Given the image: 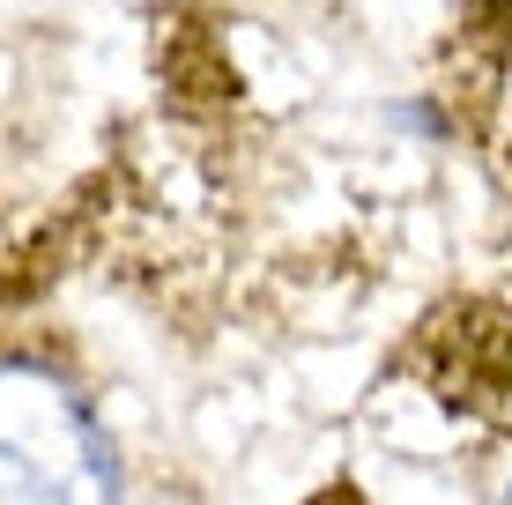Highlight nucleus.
Segmentation results:
<instances>
[{
	"label": "nucleus",
	"mask_w": 512,
	"mask_h": 505,
	"mask_svg": "<svg viewBox=\"0 0 512 505\" xmlns=\"http://www.w3.org/2000/svg\"><path fill=\"white\" fill-rule=\"evenodd\" d=\"M490 505H512V468H505V476H498V498H490Z\"/></svg>",
	"instance_id": "nucleus-2"
},
{
	"label": "nucleus",
	"mask_w": 512,
	"mask_h": 505,
	"mask_svg": "<svg viewBox=\"0 0 512 505\" xmlns=\"http://www.w3.org/2000/svg\"><path fill=\"white\" fill-rule=\"evenodd\" d=\"M0 505H119V454L90 394L0 335Z\"/></svg>",
	"instance_id": "nucleus-1"
}]
</instances>
